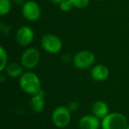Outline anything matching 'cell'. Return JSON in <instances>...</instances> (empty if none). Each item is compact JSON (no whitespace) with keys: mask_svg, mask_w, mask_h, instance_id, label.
Here are the masks:
<instances>
[{"mask_svg":"<svg viewBox=\"0 0 129 129\" xmlns=\"http://www.w3.org/2000/svg\"><path fill=\"white\" fill-rule=\"evenodd\" d=\"M19 86L27 95H34L42 90V82L36 73L28 70L19 78Z\"/></svg>","mask_w":129,"mask_h":129,"instance_id":"6da1fadb","label":"cell"},{"mask_svg":"<svg viewBox=\"0 0 129 129\" xmlns=\"http://www.w3.org/2000/svg\"><path fill=\"white\" fill-rule=\"evenodd\" d=\"M126 117L120 112H110L101 120V129H126Z\"/></svg>","mask_w":129,"mask_h":129,"instance_id":"7a4b0ae2","label":"cell"},{"mask_svg":"<svg viewBox=\"0 0 129 129\" xmlns=\"http://www.w3.org/2000/svg\"><path fill=\"white\" fill-rule=\"evenodd\" d=\"M72 120V112L66 105H59L53 110L51 114V121L57 128L67 127Z\"/></svg>","mask_w":129,"mask_h":129,"instance_id":"3957f363","label":"cell"},{"mask_svg":"<svg viewBox=\"0 0 129 129\" xmlns=\"http://www.w3.org/2000/svg\"><path fill=\"white\" fill-rule=\"evenodd\" d=\"M73 64L77 69L85 70L91 68L95 64V56L92 51L88 50H82L76 52L72 58Z\"/></svg>","mask_w":129,"mask_h":129,"instance_id":"277c9868","label":"cell"},{"mask_svg":"<svg viewBox=\"0 0 129 129\" xmlns=\"http://www.w3.org/2000/svg\"><path fill=\"white\" fill-rule=\"evenodd\" d=\"M41 46L44 51L50 54H57L63 49V42L57 35L48 33L42 36Z\"/></svg>","mask_w":129,"mask_h":129,"instance_id":"5b68a950","label":"cell"},{"mask_svg":"<svg viewBox=\"0 0 129 129\" xmlns=\"http://www.w3.org/2000/svg\"><path fill=\"white\" fill-rule=\"evenodd\" d=\"M41 59L40 51L35 47H27L20 56V63L22 64L24 69L32 70L38 66Z\"/></svg>","mask_w":129,"mask_h":129,"instance_id":"8992f818","label":"cell"},{"mask_svg":"<svg viewBox=\"0 0 129 129\" xmlns=\"http://www.w3.org/2000/svg\"><path fill=\"white\" fill-rule=\"evenodd\" d=\"M21 13L27 20L35 22L41 18L42 10L37 2L34 0H27L22 5Z\"/></svg>","mask_w":129,"mask_h":129,"instance_id":"52a82bcc","label":"cell"},{"mask_svg":"<svg viewBox=\"0 0 129 129\" xmlns=\"http://www.w3.org/2000/svg\"><path fill=\"white\" fill-rule=\"evenodd\" d=\"M35 32L29 26H21L16 31L15 40L17 43L22 47H28L33 43Z\"/></svg>","mask_w":129,"mask_h":129,"instance_id":"ba28073f","label":"cell"},{"mask_svg":"<svg viewBox=\"0 0 129 129\" xmlns=\"http://www.w3.org/2000/svg\"><path fill=\"white\" fill-rule=\"evenodd\" d=\"M80 129H99L101 128V119L94 114L83 115L78 122Z\"/></svg>","mask_w":129,"mask_h":129,"instance_id":"9c48e42d","label":"cell"},{"mask_svg":"<svg viewBox=\"0 0 129 129\" xmlns=\"http://www.w3.org/2000/svg\"><path fill=\"white\" fill-rule=\"evenodd\" d=\"M109 68L104 64H94L90 69V76L96 82H103L109 77Z\"/></svg>","mask_w":129,"mask_h":129,"instance_id":"30bf717a","label":"cell"},{"mask_svg":"<svg viewBox=\"0 0 129 129\" xmlns=\"http://www.w3.org/2000/svg\"><path fill=\"white\" fill-rule=\"evenodd\" d=\"M30 108L34 112L40 113L43 111L45 107V95L44 91L43 89L39 93L36 94L34 95H31L30 102Z\"/></svg>","mask_w":129,"mask_h":129,"instance_id":"8fae6325","label":"cell"},{"mask_svg":"<svg viewBox=\"0 0 129 129\" xmlns=\"http://www.w3.org/2000/svg\"><path fill=\"white\" fill-rule=\"evenodd\" d=\"M92 114H94L95 117L100 118L101 120L109 114V106L106 104V102L103 100H97L93 103L91 106Z\"/></svg>","mask_w":129,"mask_h":129,"instance_id":"7c38bea8","label":"cell"},{"mask_svg":"<svg viewBox=\"0 0 129 129\" xmlns=\"http://www.w3.org/2000/svg\"><path fill=\"white\" fill-rule=\"evenodd\" d=\"M5 72L10 78H20L24 73V67L20 63L12 62L7 64Z\"/></svg>","mask_w":129,"mask_h":129,"instance_id":"4fadbf2b","label":"cell"},{"mask_svg":"<svg viewBox=\"0 0 129 129\" xmlns=\"http://www.w3.org/2000/svg\"><path fill=\"white\" fill-rule=\"evenodd\" d=\"M12 10L11 0H0V15L5 16Z\"/></svg>","mask_w":129,"mask_h":129,"instance_id":"5bb4252c","label":"cell"},{"mask_svg":"<svg viewBox=\"0 0 129 129\" xmlns=\"http://www.w3.org/2000/svg\"><path fill=\"white\" fill-rule=\"evenodd\" d=\"M0 57H1V64H0V71L5 72L6 67L8 64V54L7 51L4 49V47L1 46L0 48Z\"/></svg>","mask_w":129,"mask_h":129,"instance_id":"9a60e30c","label":"cell"},{"mask_svg":"<svg viewBox=\"0 0 129 129\" xmlns=\"http://www.w3.org/2000/svg\"><path fill=\"white\" fill-rule=\"evenodd\" d=\"M72 3L73 6L77 9H83L86 8L89 4V0H69Z\"/></svg>","mask_w":129,"mask_h":129,"instance_id":"2e32d148","label":"cell"},{"mask_svg":"<svg viewBox=\"0 0 129 129\" xmlns=\"http://www.w3.org/2000/svg\"><path fill=\"white\" fill-rule=\"evenodd\" d=\"M58 6L62 12H69L72 10L73 7H74L72 3H71L69 0H64V1H62Z\"/></svg>","mask_w":129,"mask_h":129,"instance_id":"e0dca14e","label":"cell"},{"mask_svg":"<svg viewBox=\"0 0 129 129\" xmlns=\"http://www.w3.org/2000/svg\"><path fill=\"white\" fill-rule=\"evenodd\" d=\"M67 106L71 111V112H74V111H77L78 108H79V104H78V103L76 102V101H72V102L69 103Z\"/></svg>","mask_w":129,"mask_h":129,"instance_id":"ac0fdd59","label":"cell"},{"mask_svg":"<svg viewBox=\"0 0 129 129\" xmlns=\"http://www.w3.org/2000/svg\"><path fill=\"white\" fill-rule=\"evenodd\" d=\"M50 3H52V4H55V5H59L62 1H64V0H49Z\"/></svg>","mask_w":129,"mask_h":129,"instance_id":"d6986e66","label":"cell"},{"mask_svg":"<svg viewBox=\"0 0 129 129\" xmlns=\"http://www.w3.org/2000/svg\"><path fill=\"white\" fill-rule=\"evenodd\" d=\"M14 1H15V2L17 3V4H19V5H21V4L23 5L24 3L26 2L25 0H14Z\"/></svg>","mask_w":129,"mask_h":129,"instance_id":"ffe728a7","label":"cell"},{"mask_svg":"<svg viewBox=\"0 0 129 129\" xmlns=\"http://www.w3.org/2000/svg\"><path fill=\"white\" fill-rule=\"evenodd\" d=\"M126 129H129V124H128V125H127V127H126Z\"/></svg>","mask_w":129,"mask_h":129,"instance_id":"44dd1931","label":"cell"},{"mask_svg":"<svg viewBox=\"0 0 129 129\" xmlns=\"http://www.w3.org/2000/svg\"><path fill=\"white\" fill-rule=\"evenodd\" d=\"M98 1H104V0H98Z\"/></svg>","mask_w":129,"mask_h":129,"instance_id":"7402d4cb","label":"cell"}]
</instances>
